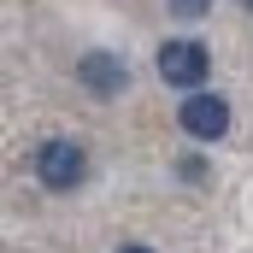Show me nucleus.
<instances>
[{
  "mask_svg": "<svg viewBox=\"0 0 253 253\" xmlns=\"http://www.w3.org/2000/svg\"><path fill=\"white\" fill-rule=\"evenodd\" d=\"M118 253H153V248H141V242H129V248H118Z\"/></svg>",
  "mask_w": 253,
  "mask_h": 253,
  "instance_id": "obj_7",
  "label": "nucleus"
},
{
  "mask_svg": "<svg viewBox=\"0 0 253 253\" xmlns=\"http://www.w3.org/2000/svg\"><path fill=\"white\" fill-rule=\"evenodd\" d=\"M206 71H212V53H206L200 42H165V47H159V77H165L171 88H200Z\"/></svg>",
  "mask_w": 253,
  "mask_h": 253,
  "instance_id": "obj_2",
  "label": "nucleus"
},
{
  "mask_svg": "<svg viewBox=\"0 0 253 253\" xmlns=\"http://www.w3.org/2000/svg\"><path fill=\"white\" fill-rule=\"evenodd\" d=\"M242 6H248V12H253V0H242Z\"/></svg>",
  "mask_w": 253,
  "mask_h": 253,
  "instance_id": "obj_8",
  "label": "nucleus"
},
{
  "mask_svg": "<svg viewBox=\"0 0 253 253\" xmlns=\"http://www.w3.org/2000/svg\"><path fill=\"white\" fill-rule=\"evenodd\" d=\"M77 83H83L88 94L112 100V94H124V88H129V65L112 59V53H83V59H77Z\"/></svg>",
  "mask_w": 253,
  "mask_h": 253,
  "instance_id": "obj_3",
  "label": "nucleus"
},
{
  "mask_svg": "<svg viewBox=\"0 0 253 253\" xmlns=\"http://www.w3.org/2000/svg\"><path fill=\"white\" fill-rule=\"evenodd\" d=\"M177 124L189 129L194 141H218V135L230 129V106H224L218 94H189L183 112H177Z\"/></svg>",
  "mask_w": 253,
  "mask_h": 253,
  "instance_id": "obj_4",
  "label": "nucleus"
},
{
  "mask_svg": "<svg viewBox=\"0 0 253 253\" xmlns=\"http://www.w3.org/2000/svg\"><path fill=\"white\" fill-rule=\"evenodd\" d=\"M183 177H189V183H200V177H206V165H200L194 153H183Z\"/></svg>",
  "mask_w": 253,
  "mask_h": 253,
  "instance_id": "obj_6",
  "label": "nucleus"
},
{
  "mask_svg": "<svg viewBox=\"0 0 253 253\" xmlns=\"http://www.w3.org/2000/svg\"><path fill=\"white\" fill-rule=\"evenodd\" d=\"M36 177H42V189H77L88 177V153L77 141H42L36 147Z\"/></svg>",
  "mask_w": 253,
  "mask_h": 253,
  "instance_id": "obj_1",
  "label": "nucleus"
},
{
  "mask_svg": "<svg viewBox=\"0 0 253 253\" xmlns=\"http://www.w3.org/2000/svg\"><path fill=\"white\" fill-rule=\"evenodd\" d=\"M165 6H171L177 18H206V12H212V0H165Z\"/></svg>",
  "mask_w": 253,
  "mask_h": 253,
  "instance_id": "obj_5",
  "label": "nucleus"
}]
</instances>
